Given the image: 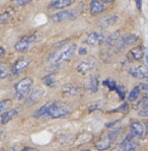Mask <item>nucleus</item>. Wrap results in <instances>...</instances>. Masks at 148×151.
I'll return each mask as SVG.
<instances>
[{"label": "nucleus", "instance_id": "obj_1", "mask_svg": "<svg viewBox=\"0 0 148 151\" xmlns=\"http://www.w3.org/2000/svg\"><path fill=\"white\" fill-rule=\"evenodd\" d=\"M72 111L70 106L67 104L61 103V101H50L49 110H48L47 116H49L52 119H60L69 116Z\"/></svg>", "mask_w": 148, "mask_h": 151}, {"label": "nucleus", "instance_id": "obj_2", "mask_svg": "<svg viewBox=\"0 0 148 151\" xmlns=\"http://www.w3.org/2000/svg\"><path fill=\"white\" fill-rule=\"evenodd\" d=\"M120 131H121V129H120V128H116V129L112 130V131L103 134L98 142L94 144L96 148L98 150H101V151L108 149V148L112 146L113 142H114L116 139H117V136L119 135Z\"/></svg>", "mask_w": 148, "mask_h": 151}, {"label": "nucleus", "instance_id": "obj_3", "mask_svg": "<svg viewBox=\"0 0 148 151\" xmlns=\"http://www.w3.org/2000/svg\"><path fill=\"white\" fill-rule=\"evenodd\" d=\"M38 42V35L33 34V35H27L25 37H22L18 40L14 45V48L17 52L24 53L27 52L29 50H31L32 47L34 44Z\"/></svg>", "mask_w": 148, "mask_h": 151}, {"label": "nucleus", "instance_id": "obj_4", "mask_svg": "<svg viewBox=\"0 0 148 151\" xmlns=\"http://www.w3.org/2000/svg\"><path fill=\"white\" fill-rule=\"evenodd\" d=\"M33 83H34V80L32 79L31 77H25L20 81H18L14 86L15 97H17V99H24V97L29 94Z\"/></svg>", "mask_w": 148, "mask_h": 151}, {"label": "nucleus", "instance_id": "obj_5", "mask_svg": "<svg viewBox=\"0 0 148 151\" xmlns=\"http://www.w3.org/2000/svg\"><path fill=\"white\" fill-rule=\"evenodd\" d=\"M139 147V143L136 141L135 137H133L130 134L119 143L113 151H136Z\"/></svg>", "mask_w": 148, "mask_h": 151}, {"label": "nucleus", "instance_id": "obj_6", "mask_svg": "<svg viewBox=\"0 0 148 151\" xmlns=\"http://www.w3.org/2000/svg\"><path fill=\"white\" fill-rule=\"evenodd\" d=\"M138 41V37L134 34H127L120 38L118 43L115 45V51L116 52H121V51L125 50L126 48L130 47V46L134 45L136 42Z\"/></svg>", "mask_w": 148, "mask_h": 151}, {"label": "nucleus", "instance_id": "obj_7", "mask_svg": "<svg viewBox=\"0 0 148 151\" xmlns=\"http://www.w3.org/2000/svg\"><path fill=\"white\" fill-rule=\"evenodd\" d=\"M78 13L75 10H62L59 12L55 13L51 16V20L53 22H68V20H73L77 17Z\"/></svg>", "mask_w": 148, "mask_h": 151}, {"label": "nucleus", "instance_id": "obj_8", "mask_svg": "<svg viewBox=\"0 0 148 151\" xmlns=\"http://www.w3.org/2000/svg\"><path fill=\"white\" fill-rule=\"evenodd\" d=\"M106 38L107 37L105 36V34L103 32L92 31L87 35V37L84 40V43L88 46H98L105 43Z\"/></svg>", "mask_w": 148, "mask_h": 151}, {"label": "nucleus", "instance_id": "obj_9", "mask_svg": "<svg viewBox=\"0 0 148 151\" xmlns=\"http://www.w3.org/2000/svg\"><path fill=\"white\" fill-rule=\"evenodd\" d=\"M148 133V130L145 129L144 125H142L138 121H133L130 124V134L135 138H141Z\"/></svg>", "mask_w": 148, "mask_h": 151}, {"label": "nucleus", "instance_id": "obj_10", "mask_svg": "<svg viewBox=\"0 0 148 151\" xmlns=\"http://www.w3.org/2000/svg\"><path fill=\"white\" fill-rule=\"evenodd\" d=\"M44 94H45V89H44V88L36 87L34 89H33L31 92H29L25 103H27V106H32V104H36L37 101H40V99L44 96Z\"/></svg>", "mask_w": 148, "mask_h": 151}, {"label": "nucleus", "instance_id": "obj_11", "mask_svg": "<svg viewBox=\"0 0 148 151\" xmlns=\"http://www.w3.org/2000/svg\"><path fill=\"white\" fill-rule=\"evenodd\" d=\"M29 63H31V59H29V58H20L15 62L13 67L11 68V73L14 74V75L19 74L20 72L24 71L29 66Z\"/></svg>", "mask_w": 148, "mask_h": 151}, {"label": "nucleus", "instance_id": "obj_12", "mask_svg": "<svg viewBox=\"0 0 148 151\" xmlns=\"http://www.w3.org/2000/svg\"><path fill=\"white\" fill-rule=\"evenodd\" d=\"M106 9H107V5L101 0H91V7H89L91 15H98L99 13L103 12Z\"/></svg>", "mask_w": 148, "mask_h": 151}, {"label": "nucleus", "instance_id": "obj_13", "mask_svg": "<svg viewBox=\"0 0 148 151\" xmlns=\"http://www.w3.org/2000/svg\"><path fill=\"white\" fill-rule=\"evenodd\" d=\"M130 73L138 79H148V68L144 65H140L135 68H132Z\"/></svg>", "mask_w": 148, "mask_h": 151}, {"label": "nucleus", "instance_id": "obj_14", "mask_svg": "<svg viewBox=\"0 0 148 151\" xmlns=\"http://www.w3.org/2000/svg\"><path fill=\"white\" fill-rule=\"evenodd\" d=\"M75 0H52L49 4V8L51 9H63L65 7L72 5Z\"/></svg>", "mask_w": 148, "mask_h": 151}, {"label": "nucleus", "instance_id": "obj_15", "mask_svg": "<svg viewBox=\"0 0 148 151\" xmlns=\"http://www.w3.org/2000/svg\"><path fill=\"white\" fill-rule=\"evenodd\" d=\"M18 114H19V110L18 109H11V110L3 113L1 115V124L6 125L9 121L13 120L15 117H17Z\"/></svg>", "mask_w": 148, "mask_h": 151}, {"label": "nucleus", "instance_id": "obj_16", "mask_svg": "<svg viewBox=\"0 0 148 151\" xmlns=\"http://www.w3.org/2000/svg\"><path fill=\"white\" fill-rule=\"evenodd\" d=\"M99 86V77L96 74H93L89 77L88 81H87V88L89 91L91 92H96L98 90Z\"/></svg>", "mask_w": 148, "mask_h": 151}, {"label": "nucleus", "instance_id": "obj_17", "mask_svg": "<svg viewBox=\"0 0 148 151\" xmlns=\"http://www.w3.org/2000/svg\"><path fill=\"white\" fill-rule=\"evenodd\" d=\"M118 20H119V17L117 15H108L107 17L101 18V22H99V25L103 29H108V27L114 25Z\"/></svg>", "mask_w": 148, "mask_h": 151}, {"label": "nucleus", "instance_id": "obj_18", "mask_svg": "<svg viewBox=\"0 0 148 151\" xmlns=\"http://www.w3.org/2000/svg\"><path fill=\"white\" fill-rule=\"evenodd\" d=\"M62 92L64 94H68V96H77V94L81 93V88L77 85H73V84H69L63 87Z\"/></svg>", "mask_w": 148, "mask_h": 151}, {"label": "nucleus", "instance_id": "obj_19", "mask_svg": "<svg viewBox=\"0 0 148 151\" xmlns=\"http://www.w3.org/2000/svg\"><path fill=\"white\" fill-rule=\"evenodd\" d=\"M120 38H121V34H120L119 31H117V32H113V34H111L110 36H108L105 40V43L108 44V45L111 46V47H113V46H115L116 44L118 43V41L120 40Z\"/></svg>", "mask_w": 148, "mask_h": 151}, {"label": "nucleus", "instance_id": "obj_20", "mask_svg": "<svg viewBox=\"0 0 148 151\" xmlns=\"http://www.w3.org/2000/svg\"><path fill=\"white\" fill-rule=\"evenodd\" d=\"M94 65L91 63V62H87V61H83L81 62L77 67H76V70H77L79 73L81 74H85L88 71H91V69H93Z\"/></svg>", "mask_w": 148, "mask_h": 151}, {"label": "nucleus", "instance_id": "obj_21", "mask_svg": "<svg viewBox=\"0 0 148 151\" xmlns=\"http://www.w3.org/2000/svg\"><path fill=\"white\" fill-rule=\"evenodd\" d=\"M129 55H130V57L133 60H141L143 55H144V51H143L142 47H135V48L131 49Z\"/></svg>", "mask_w": 148, "mask_h": 151}, {"label": "nucleus", "instance_id": "obj_22", "mask_svg": "<svg viewBox=\"0 0 148 151\" xmlns=\"http://www.w3.org/2000/svg\"><path fill=\"white\" fill-rule=\"evenodd\" d=\"M13 16V10L12 9H7L3 13L0 14V24H7L9 20L12 18Z\"/></svg>", "mask_w": 148, "mask_h": 151}, {"label": "nucleus", "instance_id": "obj_23", "mask_svg": "<svg viewBox=\"0 0 148 151\" xmlns=\"http://www.w3.org/2000/svg\"><path fill=\"white\" fill-rule=\"evenodd\" d=\"M140 92H141V86H135L132 89V91L130 92L128 96V101H134L139 97L140 96Z\"/></svg>", "mask_w": 148, "mask_h": 151}, {"label": "nucleus", "instance_id": "obj_24", "mask_svg": "<svg viewBox=\"0 0 148 151\" xmlns=\"http://www.w3.org/2000/svg\"><path fill=\"white\" fill-rule=\"evenodd\" d=\"M43 82L45 83L47 86H50V87L55 86V75H54V73H50V74H48V75L44 76Z\"/></svg>", "mask_w": 148, "mask_h": 151}, {"label": "nucleus", "instance_id": "obj_25", "mask_svg": "<svg viewBox=\"0 0 148 151\" xmlns=\"http://www.w3.org/2000/svg\"><path fill=\"white\" fill-rule=\"evenodd\" d=\"M10 71H9L8 66H6L5 64H0V79H5L6 77H8Z\"/></svg>", "mask_w": 148, "mask_h": 151}, {"label": "nucleus", "instance_id": "obj_26", "mask_svg": "<svg viewBox=\"0 0 148 151\" xmlns=\"http://www.w3.org/2000/svg\"><path fill=\"white\" fill-rule=\"evenodd\" d=\"M11 104H12L11 99H3V101H0V113L7 111L11 106Z\"/></svg>", "mask_w": 148, "mask_h": 151}, {"label": "nucleus", "instance_id": "obj_27", "mask_svg": "<svg viewBox=\"0 0 148 151\" xmlns=\"http://www.w3.org/2000/svg\"><path fill=\"white\" fill-rule=\"evenodd\" d=\"M129 111V106L127 103H123V104H121V106H119V108L115 109V110L111 111L110 113H123V114H126L128 113Z\"/></svg>", "mask_w": 148, "mask_h": 151}, {"label": "nucleus", "instance_id": "obj_28", "mask_svg": "<svg viewBox=\"0 0 148 151\" xmlns=\"http://www.w3.org/2000/svg\"><path fill=\"white\" fill-rule=\"evenodd\" d=\"M116 91L118 92L120 99H125V96H126V91H125V88H124L123 85L117 84V86H116Z\"/></svg>", "mask_w": 148, "mask_h": 151}, {"label": "nucleus", "instance_id": "obj_29", "mask_svg": "<svg viewBox=\"0 0 148 151\" xmlns=\"http://www.w3.org/2000/svg\"><path fill=\"white\" fill-rule=\"evenodd\" d=\"M103 83V85H106V86H108V88H110V90H116V86H117V83H116L114 80H112V79H106Z\"/></svg>", "mask_w": 148, "mask_h": 151}, {"label": "nucleus", "instance_id": "obj_30", "mask_svg": "<svg viewBox=\"0 0 148 151\" xmlns=\"http://www.w3.org/2000/svg\"><path fill=\"white\" fill-rule=\"evenodd\" d=\"M33 0H13V2H14V4L17 6H22V5H25V4L29 3V2H32Z\"/></svg>", "mask_w": 148, "mask_h": 151}, {"label": "nucleus", "instance_id": "obj_31", "mask_svg": "<svg viewBox=\"0 0 148 151\" xmlns=\"http://www.w3.org/2000/svg\"><path fill=\"white\" fill-rule=\"evenodd\" d=\"M103 109V106H101V104H92L89 106L88 110L89 111H98V110H101Z\"/></svg>", "mask_w": 148, "mask_h": 151}, {"label": "nucleus", "instance_id": "obj_32", "mask_svg": "<svg viewBox=\"0 0 148 151\" xmlns=\"http://www.w3.org/2000/svg\"><path fill=\"white\" fill-rule=\"evenodd\" d=\"M138 115H139L140 117H143V118H148V108H146V106L142 108V110L139 111Z\"/></svg>", "mask_w": 148, "mask_h": 151}, {"label": "nucleus", "instance_id": "obj_33", "mask_svg": "<svg viewBox=\"0 0 148 151\" xmlns=\"http://www.w3.org/2000/svg\"><path fill=\"white\" fill-rule=\"evenodd\" d=\"M87 53V51H86V49L85 48H79V50H78V54L79 55H85Z\"/></svg>", "mask_w": 148, "mask_h": 151}, {"label": "nucleus", "instance_id": "obj_34", "mask_svg": "<svg viewBox=\"0 0 148 151\" xmlns=\"http://www.w3.org/2000/svg\"><path fill=\"white\" fill-rule=\"evenodd\" d=\"M136 3V6H137V8L141 10V6H142V0H134Z\"/></svg>", "mask_w": 148, "mask_h": 151}, {"label": "nucleus", "instance_id": "obj_35", "mask_svg": "<svg viewBox=\"0 0 148 151\" xmlns=\"http://www.w3.org/2000/svg\"><path fill=\"white\" fill-rule=\"evenodd\" d=\"M5 53H6L5 49L0 46V57H4V56H5Z\"/></svg>", "mask_w": 148, "mask_h": 151}, {"label": "nucleus", "instance_id": "obj_36", "mask_svg": "<svg viewBox=\"0 0 148 151\" xmlns=\"http://www.w3.org/2000/svg\"><path fill=\"white\" fill-rule=\"evenodd\" d=\"M22 151H38V149L33 148V147H24Z\"/></svg>", "mask_w": 148, "mask_h": 151}, {"label": "nucleus", "instance_id": "obj_37", "mask_svg": "<svg viewBox=\"0 0 148 151\" xmlns=\"http://www.w3.org/2000/svg\"><path fill=\"white\" fill-rule=\"evenodd\" d=\"M141 88L144 90H148V82L147 83H143L142 85H141Z\"/></svg>", "mask_w": 148, "mask_h": 151}, {"label": "nucleus", "instance_id": "obj_38", "mask_svg": "<svg viewBox=\"0 0 148 151\" xmlns=\"http://www.w3.org/2000/svg\"><path fill=\"white\" fill-rule=\"evenodd\" d=\"M4 136V132L3 131H0V141L2 140V138H3Z\"/></svg>", "mask_w": 148, "mask_h": 151}, {"label": "nucleus", "instance_id": "obj_39", "mask_svg": "<svg viewBox=\"0 0 148 151\" xmlns=\"http://www.w3.org/2000/svg\"><path fill=\"white\" fill-rule=\"evenodd\" d=\"M105 2H107V3H112V2H114L115 0H103Z\"/></svg>", "mask_w": 148, "mask_h": 151}, {"label": "nucleus", "instance_id": "obj_40", "mask_svg": "<svg viewBox=\"0 0 148 151\" xmlns=\"http://www.w3.org/2000/svg\"><path fill=\"white\" fill-rule=\"evenodd\" d=\"M145 60H146V63L148 64V54L145 55Z\"/></svg>", "mask_w": 148, "mask_h": 151}, {"label": "nucleus", "instance_id": "obj_41", "mask_svg": "<svg viewBox=\"0 0 148 151\" xmlns=\"http://www.w3.org/2000/svg\"><path fill=\"white\" fill-rule=\"evenodd\" d=\"M11 151H17V147H13L12 149H11Z\"/></svg>", "mask_w": 148, "mask_h": 151}, {"label": "nucleus", "instance_id": "obj_42", "mask_svg": "<svg viewBox=\"0 0 148 151\" xmlns=\"http://www.w3.org/2000/svg\"><path fill=\"white\" fill-rule=\"evenodd\" d=\"M144 106H146V108H148V101H146V104H144ZM144 106H143V108H144Z\"/></svg>", "mask_w": 148, "mask_h": 151}, {"label": "nucleus", "instance_id": "obj_43", "mask_svg": "<svg viewBox=\"0 0 148 151\" xmlns=\"http://www.w3.org/2000/svg\"><path fill=\"white\" fill-rule=\"evenodd\" d=\"M81 151H91V149H81Z\"/></svg>", "mask_w": 148, "mask_h": 151}, {"label": "nucleus", "instance_id": "obj_44", "mask_svg": "<svg viewBox=\"0 0 148 151\" xmlns=\"http://www.w3.org/2000/svg\"><path fill=\"white\" fill-rule=\"evenodd\" d=\"M0 151H5V150H4V149H1V150H0Z\"/></svg>", "mask_w": 148, "mask_h": 151}]
</instances>
